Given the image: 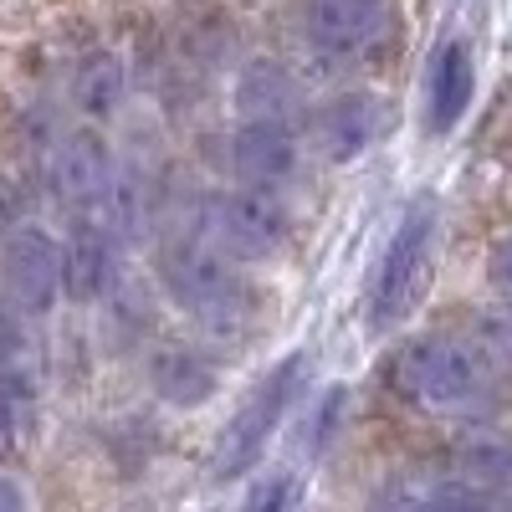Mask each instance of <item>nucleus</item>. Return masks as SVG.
<instances>
[{
  "instance_id": "nucleus-1",
  "label": "nucleus",
  "mask_w": 512,
  "mask_h": 512,
  "mask_svg": "<svg viewBox=\"0 0 512 512\" xmlns=\"http://www.w3.org/2000/svg\"><path fill=\"white\" fill-rule=\"evenodd\" d=\"M436 272H441V195L420 190L405 200L400 221L379 251V267L369 277V303H364V323L369 333H395L405 328L425 297L436 292Z\"/></svg>"
},
{
  "instance_id": "nucleus-2",
  "label": "nucleus",
  "mask_w": 512,
  "mask_h": 512,
  "mask_svg": "<svg viewBox=\"0 0 512 512\" xmlns=\"http://www.w3.org/2000/svg\"><path fill=\"white\" fill-rule=\"evenodd\" d=\"M487 379H492L487 344L461 333H415L390 359V390L425 415L466 410L472 400H482Z\"/></svg>"
},
{
  "instance_id": "nucleus-3",
  "label": "nucleus",
  "mask_w": 512,
  "mask_h": 512,
  "mask_svg": "<svg viewBox=\"0 0 512 512\" xmlns=\"http://www.w3.org/2000/svg\"><path fill=\"white\" fill-rule=\"evenodd\" d=\"M154 282L159 292L175 303L205 338H236L246 328L251 297H246V277L216 246H175L154 262Z\"/></svg>"
},
{
  "instance_id": "nucleus-4",
  "label": "nucleus",
  "mask_w": 512,
  "mask_h": 512,
  "mask_svg": "<svg viewBox=\"0 0 512 512\" xmlns=\"http://www.w3.org/2000/svg\"><path fill=\"white\" fill-rule=\"evenodd\" d=\"M303 379H308V354H282L262 379L251 384V395L236 405V415L226 420V431L216 436V451H210V472H216V482H236L246 477L256 461L267 456L272 436L282 431L287 410L297 405V395H303Z\"/></svg>"
},
{
  "instance_id": "nucleus-5",
  "label": "nucleus",
  "mask_w": 512,
  "mask_h": 512,
  "mask_svg": "<svg viewBox=\"0 0 512 512\" xmlns=\"http://www.w3.org/2000/svg\"><path fill=\"white\" fill-rule=\"evenodd\" d=\"M205 236L226 251L236 267H267L292 246V205L287 190L262 185H231L216 190L205 205Z\"/></svg>"
},
{
  "instance_id": "nucleus-6",
  "label": "nucleus",
  "mask_w": 512,
  "mask_h": 512,
  "mask_svg": "<svg viewBox=\"0 0 512 512\" xmlns=\"http://www.w3.org/2000/svg\"><path fill=\"white\" fill-rule=\"evenodd\" d=\"M118 164H123V154L113 149L108 128L77 118L67 134L52 139L47 169H41V175H47L52 205L67 210V221H77V216H98V205H103V195H108V185L118 175Z\"/></svg>"
},
{
  "instance_id": "nucleus-7",
  "label": "nucleus",
  "mask_w": 512,
  "mask_h": 512,
  "mask_svg": "<svg viewBox=\"0 0 512 512\" xmlns=\"http://www.w3.org/2000/svg\"><path fill=\"white\" fill-rule=\"evenodd\" d=\"M477 93H482L477 41L466 31L441 36L431 47V57H425V72H420V134L431 144L451 139L466 123V113L477 108Z\"/></svg>"
},
{
  "instance_id": "nucleus-8",
  "label": "nucleus",
  "mask_w": 512,
  "mask_h": 512,
  "mask_svg": "<svg viewBox=\"0 0 512 512\" xmlns=\"http://www.w3.org/2000/svg\"><path fill=\"white\" fill-rule=\"evenodd\" d=\"M0 292L21 303L31 318H52L67 292H62V231L47 221H26L0 241Z\"/></svg>"
},
{
  "instance_id": "nucleus-9",
  "label": "nucleus",
  "mask_w": 512,
  "mask_h": 512,
  "mask_svg": "<svg viewBox=\"0 0 512 512\" xmlns=\"http://www.w3.org/2000/svg\"><path fill=\"white\" fill-rule=\"evenodd\" d=\"M384 134V98L374 88H338L308 108V149L328 169L359 164Z\"/></svg>"
},
{
  "instance_id": "nucleus-10",
  "label": "nucleus",
  "mask_w": 512,
  "mask_h": 512,
  "mask_svg": "<svg viewBox=\"0 0 512 512\" xmlns=\"http://www.w3.org/2000/svg\"><path fill=\"white\" fill-rule=\"evenodd\" d=\"M303 159H308V134L297 128V118H236V128H231L236 185L287 190L303 175Z\"/></svg>"
},
{
  "instance_id": "nucleus-11",
  "label": "nucleus",
  "mask_w": 512,
  "mask_h": 512,
  "mask_svg": "<svg viewBox=\"0 0 512 512\" xmlns=\"http://www.w3.org/2000/svg\"><path fill=\"white\" fill-rule=\"evenodd\" d=\"M123 256L128 246L98 221L77 216L62 231V292L67 308H103L123 282Z\"/></svg>"
},
{
  "instance_id": "nucleus-12",
  "label": "nucleus",
  "mask_w": 512,
  "mask_h": 512,
  "mask_svg": "<svg viewBox=\"0 0 512 512\" xmlns=\"http://www.w3.org/2000/svg\"><path fill=\"white\" fill-rule=\"evenodd\" d=\"M395 0H303L297 6V31L308 52L323 62H349L364 57L390 26Z\"/></svg>"
},
{
  "instance_id": "nucleus-13",
  "label": "nucleus",
  "mask_w": 512,
  "mask_h": 512,
  "mask_svg": "<svg viewBox=\"0 0 512 512\" xmlns=\"http://www.w3.org/2000/svg\"><path fill=\"white\" fill-rule=\"evenodd\" d=\"M149 390L169 410H205L221 395V364L200 344H154L144 359Z\"/></svg>"
},
{
  "instance_id": "nucleus-14",
  "label": "nucleus",
  "mask_w": 512,
  "mask_h": 512,
  "mask_svg": "<svg viewBox=\"0 0 512 512\" xmlns=\"http://www.w3.org/2000/svg\"><path fill=\"white\" fill-rule=\"evenodd\" d=\"M62 93H67V108L82 118V123H113L128 103V62L118 47H88V52H77L72 67H67V82H62Z\"/></svg>"
},
{
  "instance_id": "nucleus-15",
  "label": "nucleus",
  "mask_w": 512,
  "mask_h": 512,
  "mask_svg": "<svg viewBox=\"0 0 512 512\" xmlns=\"http://www.w3.org/2000/svg\"><path fill=\"white\" fill-rule=\"evenodd\" d=\"M231 113L236 118H297L303 113V88L277 57H251L231 77Z\"/></svg>"
},
{
  "instance_id": "nucleus-16",
  "label": "nucleus",
  "mask_w": 512,
  "mask_h": 512,
  "mask_svg": "<svg viewBox=\"0 0 512 512\" xmlns=\"http://www.w3.org/2000/svg\"><path fill=\"white\" fill-rule=\"evenodd\" d=\"M98 221L134 251L144 236H149V175L139 164H118V175H113V185H108V195H103V205H98Z\"/></svg>"
},
{
  "instance_id": "nucleus-17",
  "label": "nucleus",
  "mask_w": 512,
  "mask_h": 512,
  "mask_svg": "<svg viewBox=\"0 0 512 512\" xmlns=\"http://www.w3.org/2000/svg\"><path fill=\"white\" fill-rule=\"evenodd\" d=\"M456 466L466 482H477L487 492L497 487H512V441L497 436V431H472L456 441Z\"/></svg>"
},
{
  "instance_id": "nucleus-18",
  "label": "nucleus",
  "mask_w": 512,
  "mask_h": 512,
  "mask_svg": "<svg viewBox=\"0 0 512 512\" xmlns=\"http://www.w3.org/2000/svg\"><path fill=\"white\" fill-rule=\"evenodd\" d=\"M36 415V374L26 364L0 369V451H16Z\"/></svg>"
},
{
  "instance_id": "nucleus-19",
  "label": "nucleus",
  "mask_w": 512,
  "mask_h": 512,
  "mask_svg": "<svg viewBox=\"0 0 512 512\" xmlns=\"http://www.w3.org/2000/svg\"><path fill=\"white\" fill-rule=\"evenodd\" d=\"M415 512H497V502H492V492L487 487H477V482H441V487H431L420 502H415Z\"/></svg>"
},
{
  "instance_id": "nucleus-20",
  "label": "nucleus",
  "mask_w": 512,
  "mask_h": 512,
  "mask_svg": "<svg viewBox=\"0 0 512 512\" xmlns=\"http://www.w3.org/2000/svg\"><path fill=\"white\" fill-rule=\"evenodd\" d=\"M26 354H31V313L0 292V369L26 364Z\"/></svg>"
},
{
  "instance_id": "nucleus-21",
  "label": "nucleus",
  "mask_w": 512,
  "mask_h": 512,
  "mask_svg": "<svg viewBox=\"0 0 512 512\" xmlns=\"http://www.w3.org/2000/svg\"><path fill=\"white\" fill-rule=\"evenodd\" d=\"M482 282H487V292L497 297L502 308H512V231L492 236V246L482 256Z\"/></svg>"
},
{
  "instance_id": "nucleus-22",
  "label": "nucleus",
  "mask_w": 512,
  "mask_h": 512,
  "mask_svg": "<svg viewBox=\"0 0 512 512\" xmlns=\"http://www.w3.org/2000/svg\"><path fill=\"white\" fill-rule=\"evenodd\" d=\"M344 410H349V390L344 384H328L323 390V400H318V410H313V425H308V451L318 456L328 441H333V431H338V420H344Z\"/></svg>"
},
{
  "instance_id": "nucleus-23",
  "label": "nucleus",
  "mask_w": 512,
  "mask_h": 512,
  "mask_svg": "<svg viewBox=\"0 0 512 512\" xmlns=\"http://www.w3.org/2000/svg\"><path fill=\"white\" fill-rule=\"evenodd\" d=\"M297 507V477L292 472H267L241 502V512H292Z\"/></svg>"
},
{
  "instance_id": "nucleus-24",
  "label": "nucleus",
  "mask_w": 512,
  "mask_h": 512,
  "mask_svg": "<svg viewBox=\"0 0 512 512\" xmlns=\"http://www.w3.org/2000/svg\"><path fill=\"white\" fill-rule=\"evenodd\" d=\"M31 221V205H26V190L11 169H0V241H6L16 226Z\"/></svg>"
},
{
  "instance_id": "nucleus-25",
  "label": "nucleus",
  "mask_w": 512,
  "mask_h": 512,
  "mask_svg": "<svg viewBox=\"0 0 512 512\" xmlns=\"http://www.w3.org/2000/svg\"><path fill=\"white\" fill-rule=\"evenodd\" d=\"M0 512H31V492L11 472H0Z\"/></svg>"
}]
</instances>
